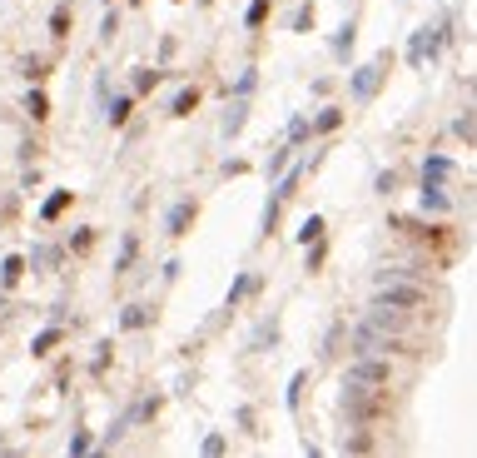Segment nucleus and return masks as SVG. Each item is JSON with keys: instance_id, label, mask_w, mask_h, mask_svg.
<instances>
[{"instance_id": "f257e3e1", "label": "nucleus", "mask_w": 477, "mask_h": 458, "mask_svg": "<svg viewBox=\"0 0 477 458\" xmlns=\"http://www.w3.org/2000/svg\"><path fill=\"white\" fill-rule=\"evenodd\" d=\"M373 304L418 314V309H428V289L412 284V269H378V279H373Z\"/></svg>"}, {"instance_id": "f03ea898", "label": "nucleus", "mask_w": 477, "mask_h": 458, "mask_svg": "<svg viewBox=\"0 0 477 458\" xmlns=\"http://www.w3.org/2000/svg\"><path fill=\"white\" fill-rule=\"evenodd\" d=\"M447 40H452V20H447V15H438L428 30H418V35L408 40V65H428L432 55H443Z\"/></svg>"}, {"instance_id": "7ed1b4c3", "label": "nucleus", "mask_w": 477, "mask_h": 458, "mask_svg": "<svg viewBox=\"0 0 477 458\" xmlns=\"http://www.w3.org/2000/svg\"><path fill=\"white\" fill-rule=\"evenodd\" d=\"M388 379H393V369H388L383 359H358L353 369L343 373L348 393H353V389H388Z\"/></svg>"}, {"instance_id": "20e7f679", "label": "nucleus", "mask_w": 477, "mask_h": 458, "mask_svg": "<svg viewBox=\"0 0 477 458\" xmlns=\"http://www.w3.org/2000/svg\"><path fill=\"white\" fill-rule=\"evenodd\" d=\"M353 349H358V353H403L398 339L383 334V329H373V324H358V329H353Z\"/></svg>"}, {"instance_id": "39448f33", "label": "nucleus", "mask_w": 477, "mask_h": 458, "mask_svg": "<svg viewBox=\"0 0 477 458\" xmlns=\"http://www.w3.org/2000/svg\"><path fill=\"white\" fill-rule=\"evenodd\" d=\"M194 210H199V204H194L189 195L174 199V204H170V215H164V235H184V229H189V219H194Z\"/></svg>"}, {"instance_id": "423d86ee", "label": "nucleus", "mask_w": 477, "mask_h": 458, "mask_svg": "<svg viewBox=\"0 0 477 458\" xmlns=\"http://www.w3.org/2000/svg\"><path fill=\"white\" fill-rule=\"evenodd\" d=\"M363 324H373V329H383V334H398V329L408 324V314H403V309H388V304H373Z\"/></svg>"}, {"instance_id": "0eeeda50", "label": "nucleus", "mask_w": 477, "mask_h": 458, "mask_svg": "<svg viewBox=\"0 0 477 458\" xmlns=\"http://www.w3.org/2000/svg\"><path fill=\"white\" fill-rule=\"evenodd\" d=\"M378 80H383V60H373V65L353 70V95H358V100H373V95H378Z\"/></svg>"}, {"instance_id": "6e6552de", "label": "nucleus", "mask_w": 477, "mask_h": 458, "mask_svg": "<svg viewBox=\"0 0 477 458\" xmlns=\"http://www.w3.org/2000/svg\"><path fill=\"white\" fill-rule=\"evenodd\" d=\"M244 115H248V95H234V105H229V115H224V140H234L239 130H244Z\"/></svg>"}, {"instance_id": "1a4fd4ad", "label": "nucleus", "mask_w": 477, "mask_h": 458, "mask_svg": "<svg viewBox=\"0 0 477 458\" xmlns=\"http://www.w3.org/2000/svg\"><path fill=\"white\" fill-rule=\"evenodd\" d=\"M130 110H135L130 95H110V100H105V120H110V124H124V120H130Z\"/></svg>"}, {"instance_id": "9d476101", "label": "nucleus", "mask_w": 477, "mask_h": 458, "mask_svg": "<svg viewBox=\"0 0 477 458\" xmlns=\"http://www.w3.org/2000/svg\"><path fill=\"white\" fill-rule=\"evenodd\" d=\"M423 210H428V215L447 210V195H443V184H438V179H423Z\"/></svg>"}, {"instance_id": "9b49d317", "label": "nucleus", "mask_w": 477, "mask_h": 458, "mask_svg": "<svg viewBox=\"0 0 477 458\" xmlns=\"http://www.w3.org/2000/svg\"><path fill=\"white\" fill-rule=\"evenodd\" d=\"M452 175V160L447 155H428L423 160V179H447Z\"/></svg>"}, {"instance_id": "f8f14e48", "label": "nucleus", "mask_w": 477, "mask_h": 458, "mask_svg": "<svg viewBox=\"0 0 477 458\" xmlns=\"http://www.w3.org/2000/svg\"><path fill=\"white\" fill-rule=\"evenodd\" d=\"M20 269H25V259H20V254H5V264H0V289H15V284H20Z\"/></svg>"}, {"instance_id": "ddd939ff", "label": "nucleus", "mask_w": 477, "mask_h": 458, "mask_svg": "<svg viewBox=\"0 0 477 458\" xmlns=\"http://www.w3.org/2000/svg\"><path fill=\"white\" fill-rule=\"evenodd\" d=\"M353 35H358V25H353V20H343V30L334 35V55H338V60H348V50H353Z\"/></svg>"}, {"instance_id": "4468645a", "label": "nucleus", "mask_w": 477, "mask_h": 458, "mask_svg": "<svg viewBox=\"0 0 477 458\" xmlns=\"http://www.w3.org/2000/svg\"><path fill=\"white\" fill-rule=\"evenodd\" d=\"M299 179H303V164H299V170H288L279 184H274V199L283 204V199H294V190H299Z\"/></svg>"}, {"instance_id": "2eb2a0df", "label": "nucleus", "mask_w": 477, "mask_h": 458, "mask_svg": "<svg viewBox=\"0 0 477 458\" xmlns=\"http://www.w3.org/2000/svg\"><path fill=\"white\" fill-rule=\"evenodd\" d=\"M25 115H30V120H45V115H50V100H45V90H40V85L25 95Z\"/></svg>"}, {"instance_id": "dca6fc26", "label": "nucleus", "mask_w": 477, "mask_h": 458, "mask_svg": "<svg viewBox=\"0 0 477 458\" xmlns=\"http://www.w3.org/2000/svg\"><path fill=\"white\" fill-rule=\"evenodd\" d=\"M70 199H75L70 190H55V195H50L45 204H40V219H55V215H60V210H65V204H70Z\"/></svg>"}, {"instance_id": "f3484780", "label": "nucleus", "mask_w": 477, "mask_h": 458, "mask_svg": "<svg viewBox=\"0 0 477 458\" xmlns=\"http://www.w3.org/2000/svg\"><path fill=\"white\" fill-rule=\"evenodd\" d=\"M144 324H150V309H144V304H130L119 314V329H144Z\"/></svg>"}, {"instance_id": "a211bd4d", "label": "nucleus", "mask_w": 477, "mask_h": 458, "mask_svg": "<svg viewBox=\"0 0 477 458\" xmlns=\"http://www.w3.org/2000/svg\"><path fill=\"white\" fill-rule=\"evenodd\" d=\"M308 135H314V130H308V120H299V115H294V120H288V135H283V144L294 150V144H303Z\"/></svg>"}, {"instance_id": "6ab92c4d", "label": "nucleus", "mask_w": 477, "mask_h": 458, "mask_svg": "<svg viewBox=\"0 0 477 458\" xmlns=\"http://www.w3.org/2000/svg\"><path fill=\"white\" fill-rule=\"evenodd\" d=\"M135 254H139V239H135V235H124V244H119V259H115V264H119V274L135 264Z\"/></svg>"}, {"instance_id": "aec40b11", "label": "nucleus", "mask_w": 477, "mask_h": 458, "mask_svg": "<svg viewBox=\"0 0 477 458\" xmlns=\"http://www.w3.org/2000/svg\"><path fill=\"white\" fill-rule=\"evenodd\" d=\"M314 239H323V219H318V215H308V219H303V229H299V244H314Z\"/></svg>"}, {"instance_id": "412c9836", "label": "nucleus", "mask_w": 477, "mask_h": 458, "mask_svg": "<svg viewBox=\"0 0 477 458\" xmlns=\"http://www.w3.org/2000/svg\"><path fill=\"white\" fill-rule=\"evenodd\" d=\"M194 105H199V90H179V95H174V105H170V115H189Z\"/></svg>"}, {"instance_id": "4be33fe9", "label": "nucleus", "mask_w": 477, "mask_h": 458, "mask_svg": "<svg viewBox=\"0 0 477 458\" xmlns=\"http://www.w3.org/2000/svg\"><path fill=\"white\" fill-rule=\"evenodd\" d=\"M60 344V329H45V334H35V344H30V353H40V359H45V353Z\"/></svg>"}, {"instance_id": "5701e85b", "label": "nucleus", "mask_w": 477, "mask_h": 458, "mask_svg": "<svg viewBox=\"0 0 477 458\" xmlns=\"http://www.w3.org/2000/svg\"><path fill=\"white\" fill-rule=\"evenodd\" d=\"M70 249H75V254H90V249H95V229H75V235H70Z\"/></svg>"}, {"instance_id": "b1692460", "label": "nucleus", "mask_w": 477, "mask_h": 458, "mask_svg": "<svg viewBox=\"0 0 477 458\" xmlns=\"http://www.w3.org/2000/svg\"><path fill=\"white\" fill-rule=\"evenodd\" d=\"M338 124H343V115H338V110H323V115H318L314 124H308V130H318V135H328V130H338Z\"/></svg>"}, {"instance_id": "393cba45", "label": "nucleus", "mask_w": 477, "mask_h": 458, "mask_svg": "<svg viewBox=\"0 0 477 458\" xmlns=\"http://www.w3.org/2000/svg\"><path fill=\"white\" fill-rule=\"evenodd\" d=\"M159 85V70H150V65H144V70H135V90L144 95V90H154Z\"/></svg>"}, {"instance_id": "a878e982", "label": "nucleus", "mask_w": 477, "mask_h": 458, "mask_svg": "<svg viewBox=\"0 0 477 458\" xmlns=\"http://www.w3.org/2000/svg\"><path fill=\"white\" fill-rule=\"evenodd\" d=\"M274 334H279V324H274V319H264V324H259V334H254V349H268V344H274Z\"/></svg>"}, {"instance_id": "bb28decb", "label": "nucleus", "mask_w": 477, "mask_h": 458, "mask_svg": "<svg viewBox=\"0 0 477 458\" xmlns=\"http://www.w3.org/2000/svg\"><path fill=\"white\" fill-rule=\"evenodd\" d=\"M254 289H259V279H248V274H244V279H234V289H229V304H239L244 294H254Z\"/></svg>"}, {"instance_id": "cd10ccee", "label": "nucleus", "mask_w": 477, "mask_h": 458, "mask_svg": "<svg viewBox=\"0 0 477 458\" xmlns=\"http://www.w3.org/2000/svg\"><path fill=\"white\" fill-rule=\"evenodd\" d=\"M124 428H130V413H119V419L110 424V433H105V444H100V448H115V439H119Z\"/></svg>"}, {"instance_id": "c85d7f7f", "label": "nucleus", "mask_w": 477, "mask_h": 458, "mask_svg": "<svg viewBox=\"0 0 477 458\" xmlns=\"http://www.w3.org/2000/svg\"><path fill=\"white\" fill-rule=\"evenodd\" d=\"M303 384H308V373H294V384H288V408H299V399H303Z\"/></svg>"}, {"instance_id": "c756f323", "label": "nucleus", "mask_w": 477, "mask_h": 458, "mask_svg": "<svg viewBox=\"0 0 477 458\" xmlns=\"http://www.w3.org/2000/svg\"><path fill=\"white\" fill-rule=\"evenodd\" d=\"M259 85V70H244V80H234V95H254Z\"/></svg>"}, {"instance_id": "7c9ffc66", "label": "nucleus", "mask_w": 477, "mask_h": 458, "mask_svg": "<svg viewBox=\"0 0 477 458\" xmlns=\"http://www.w3.org/2000/svg\"><path fill=\"white\" fill-rule=\"evenodd\" d=\"M95 448V439H90V428H80L75 439H70V453H90Z\"/></svg>"}, {"instance_id": "2f4dec72", "label": "nucleus", "mask_w": 477, "mask_h": 458, "mask_svg": "<svg viewBox=\"0 0 477 458\" xmlns=\"http://www.w3.org/2000/svg\"><path fill=\"white\" fill-rule=\"evenodd\" d=\"M452 135H458V140H472V115H458V120H452Z\"/></svg>"}, {"instance_id": "473e14b6", "label": "nucleus", "mask_w": 477, "mask_h": 458, "mask_svg": "<svg viewBox=\"0 0 477 458\" xmlns=\"http://www.w3.org/2000/svg\"><path fill=\"white\" fill-rule=\"evenodd\" d=\"M199 453H209V458H219V453H224V439H219V433H209V439L199 444Z\"/></svg>"}, {"instance_id": "72a5a7b5", "label": "nucleus", "mask_w": 477, "mask_h": 458, "mask_svg": "<svg viewBox=\"0 0 477 458\" xmlns=\"http://www.w3.org/2000/svg\"><path fill=\"white\" fill-rule=\"evenodd\" d=\"M393 190H398V175L383 170V175H378V195H393Z\"/></svg>"}, {"instance_id": "f704fd0d", "label": "nucleus", "mask_w": 477, "mask_h": 458, "mask_svg": "<svg viewBox=\"0 0 477 458\" xmlns=\"http://www.w3.org/2000/svg\"><path fill=\"white\" fill-rule=\"evenodd\" d=\"M264 15H268V0H254V6H248V25H259Z\"/></svg>"}, {"instance_id": "c9c22d12", "label": "nucleus", "mask_w": 477, "mask_h": 458, "mask_svg": "<svg viewBox=\"0 0 477 458\" xmlns=\"http://www.w3.org/2000/svg\"><path fill=\"white\" fill-rule=\"evenodd\" d=\"M50 30H55V35H65V30H70V15H65V10H55V15H50Z\"/></svg>"}, {"instance_id": "e433bc0d", "label": "nucleus", "mask_w": 477, "mask_h": 458, "mask_svg": "<svg viewBox=\"0 0 477 458\" xmlns=\"http://www.w3.org/2000/svg\"><path fill=\"white\" fill-rule=\"evenodd\" d=\"M318 264H323V244L314 239V244H308V269H318Z\"/></svg>"}, {"instance_id": "4c0bfd02", "label": "nucleus", "mask_w": 477, "mask_h": 458, "mask_svg": "<svg viewBox=\"0 0 477 458\" xmlns=\"http://www.w3.org/2000/svg\"><path fill=\"white\" fill-rule=\"evenodd\" d=\"M308 25H314V10H308V6H303V10L294 15V30H308Z\"/></svg>"}]
</instances>
